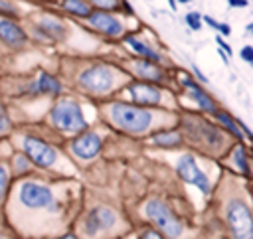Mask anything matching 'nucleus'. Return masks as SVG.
<instances>
[{"instance_id":"1","label":"nucleus","mask_w":253,"mask_h":239,"mask_svg":"<svg viewBox=\"0 0 253 239\" xmlns=\"http://www.w3.org/2000/svg\"><path fill=\"white\" fill-rule=\"evenodd\" d=\"M81 209V188L71 178L42 174L14 178L0 209L20 239H53L71 229Z\"/></svg>"},{"instance_id":"2","label":"nucleus","mask_w":253,"mask_h":239,"mask_svg":"<svg viewBox=\"0 0 253 239\" xmlns=\"http://www.w3.org/2000/svg\"><path fill=\"white\" fill-rule=\"evenodd\" d=\"M103 120L128 136H148L154 130L178 126V111L156 109V107H140L123 99H113L101 105Z\"/></svg>"},{"instance_id":"3","label":"nucleus","mask_w":253,"mask_h":239,"mask_svg":"<svg viewBox=\"0 0 253 239\" xmlns=\"http://www.w3.org/2000/svg\"><path fill=\"white\" fill-rule=\"evenodd\" d=\"M73 87L87 95V97H97V99H107L115 93H119L132 77L117 63L109 61H81L73 75Z\"/></svg>"},{"instance_id":"4","label":"nucleus","mask_w":253,"mask_h":239,"mask_svg":"<svg viewBox=\"0 0 253 239\" xmlns=\"http://www.w3.org/2000/svg\"><path fill=\"white\" fill-rule=\"evenodd\" d=\"M71 231L79 239H119L132 231V223L117 207L95 203L79 209Z\"/></svg>"},{"instance_id":"5","label":"nucleus","mask_w":253,"mask_h":239,"mask_svg":"<svg viewBox=\"0 0 253 239\" xmlns=\"http://www.w3.org/2000/svg\"><path fill=\"white\" fill-rule=\"evenodd\" d=\"M219 221L225 239H253V215L247 188L233 186L223 190L219 199Z\"/></svg>"},{"instance_id":"6","label":"nucleus","mask_w":253,"mask_h":239,"mask_svg":"<svg viewBox=\"0 0 253 239\" xmlns=\"http://www.w3.org/2000/svg\"><path fill=\"white\" fill-rule=\"evenodd\" d=\"M178 128L184 142L194 144L206 156H223L229 150L227 132L215 122L206 120L204 117L184 113L178 117Z\"/></svg>"},{"instance_id":"7","label":"nucleus","mask_w":253,"mask_h":239,"mask_svg":"<svg viewBox=\"0 0 253 239\" xmlns=\"http://www.w3.org/2000/svg\"><path fill=\"white\" fill-rule=\"evenodd\" d=\"M144 223L156 229L164 239H198V229L188 223L178 211L162 198H146L140 205Z\"/></svg>"},{"instance_id":"8","label":"nucleus","mask_w":253,"mask_h":239,"mask_svg":"<svg viewBox=\"0 0 253 239\" xmlns=\"http://www.w3.org/2000/svg\"><path fill=\"white\" fill-rule=\"evenodd\" d=\"M38 170H45V172H53V174H63L67 168L73 170L71 162L65 160V156L45 138L34 134V132H20L18 134V142H16ZM65 176V174H63Z\"/></svg>"},{"instance_id":"9","label":"nucleus","mask_w":253,"mask_h":239,"mask_svg":"<svg viewBox=\"0 0 253 239\" xmlns=\"http://www.w3.org/2000/svg\"><path fill=\"white\" fill-rule=\"evenodd\" d=\"M47 122L53 130L65 136H75L81 130L89 128L81 103L73 97H63V95H59L51 105L47 113Z\"/></svg>"},{"instance_id":"10","label":"nucleus","mask_w":253,"mask_h":239,"mask_svg":"<svg viewBox=\"0 0 253 239\" xmlns=\"http://www.w3.org/2000/svg\"><path fill=\"white\" fill-rule=\"evenodd\" d=\"M119 93L126 95L128 103H134L140 107H156V109H168V111H176L178 107L176 97L164 85H158V83L130 79Z\"/></svg>"},{"instance_id":"11","label":"nucleus","mask_w":253,"mask_h":239,"mask_svg":"<svg viewBox=\"0 0 253 239\" xmlns=\"http://www.w3.org/2000/svg\"><path fill=\"white\" fill-rule=\"evenodd\" d=\"M174 170H176V174H178L180 180H184L188 186L198 188L204 196L210 198V196L213 194V184H211L210 176L200 168L198 158H196L192 152L180 154L178 160L174 162Z\"/></svg>"},{"instance_id":"12","label":"nucleus","mask_w":253,"mask_h":239,"mask_svg":"<svg viewBox=\"0 0 253 239\" xmlns=\"http://www.w3.org/2000/svg\"><path fill=\"white\" fill-rule=\"evenodd\" d=\"M103 144H105V136L99 130L85 128L79 134L71 136V140L67 142V150L73 158L81 162H89L103 150Z\"/></svg>"},{"instance_id":"13","label":"nucleus","mask_w":253,"mask_h":239,"mask_svg":"<svg viewBox=\"0 0 253 239\" xmlns=\"http://www.w3.org/2000/svg\"><path fill=\"white\" fill-rule=\"evenodd\" d=\"M87 26L111 40H121L126 36V26L121 20V16L117 12H109V10H93L87 18H85Z\"/></svg>"},{"instance_id":"14","label":"nucleus","mask_w":253,"mask_h":239,"mask_svg":"<svg viewBox=\"0 0 253 239\" xmlns=\"http://www.w3.org/2000/svg\"><path fill=\"white\" fill-rule=\"evenodd\" d=\"M130 77H134L136 81H148V83H158V85H166L168 83V75L164 65L152 63L148 59L142 57H134L130 61H126V65H121Z\"/></svg>"},{"instance_id":"15","label":"nucleus","mask_w":253,"mask_h":239,"mask_svg":"<svg viewBox=\"0 0 253 239\" xmlns=\"http://www.w3.org/2000/svg\"><path fill=\"white\" fill-rule=\"evenodd\" d=\"M178 83H180V87L188 93V97L196 103V107L200 109V111H204V113H208V115H211L215 109H217V103H215V99L204 89V85L200 83V81H196L194 79V75H188V73H184V71H180L178 73Z\"/></svg>"},{"instance_id":"16","label":"nucleus","mask_w":253,"mask_h":239,"mask_svg":"<svg viewBox=\"0 0 253 239\" xmlns=\"http://www.w3.org/2000/svg\"><path fill=\"white\" fill-rule=\"evenodd\" d=\"M0 43L8 49H24L28 45V32L16 20L0 16Z\"/></svg>"},{"instance_id":"17","label":"nucleus","mask_w":253,"mask_h":239,"mask_svg":"<svg viewBox=\"0 0 253 239\" xmlns=\"http://www.w3.org/2000/svg\"><path fill=\"white\" fill-rule=\"evenodd\" d=\"M223 164L235 174V176H243L245 180H249L251 176V166H249V150L243 142H237L235 146H231L223 156Z\"/></svg>"},{"instance_id":"18","label":"nucleus","mask_w":253,"mask_h":239,"mask_svg":"<svg viewBox=\"0 0 253 239\" xmlns=\"http://www.w3.org/2000/svg\"><path fill=\"white\" fill-rule=\"evenodd\" d=\"M211 117L215 119V124H217V126H221L227 134H231V136H233V138H237L239 142H241V140L249 142V138H251V130H249L241 120H237L233 115H229L225 109L217 107V109L211 113Z\"/></svg>"},{"instance_id":"19","label":"nucleus","mask_w":253,"mask_h":239,"mask_svg":"<svg viewBox=\"0 0 253 239\" xmlns=\"http://www.w3.org/2000/svg\"><path fill=\"white\" fill-rule=\"evenodd\" d=\"M32 87L36 97H53L57 99L63 93V83L49 71H38L32 77Z\"/></svg>"},{"instance_id":"20","label":"nucleus","mask_w":253,"mask_h":239,"mask_svg":"<svg viewBox=\"0 0 253 239\" xmlns=\"http://www.w3.org/2000/svg\"><path fill=\"white\" fill-rule=\"evenodd\" d=\"M148 144L156 146V148H164V150H174L184 144V138H182V132L178 126H170V128H160V130L150 132Z\"/></svg>"},{"instance_id":"21","label":"nucleus","mask_w":253,"mask_h":239,"mask_svg":"<svg viewBox=\"0 0 253 239\" xmlns=\"http://www.w3.org/2000/svg\"><path fill=\"white\" fill-rule=\"evenodd\" d=\"M123 41H125V45H128L134 53H136V57H142V59H148V61H152V63H158V65H166L168 61L164 59V55L156 49V47H152L148 41H144V40H140V38H136V36H125L123 38Z\"/></svg>"},{"instance_id":"22","label":"nucleus","mask_w":253,"mask_h":239,"mask_svg":"<svg viewBox=\"0 0 253 239\" xmlns=\"http://www.w3.org/2000/svg\"><path fill=\"white\" fill-rule=\"evenodd\" d=\"M8 166H10V174H12V178H24V176L36 174V170H38V168L34 166V162H32L22 150L12 152V158H10Z\"/></svg>"},{"instance_id":"23","label":"nucleus","mask_w":253,"mask_h":239,"mask_svg":"<svg viewBox=\"0 0 253 239\" xmlns=\"http://www.w3.org/2000/svg\"><path fill=\"white\" fill-rule=\"evenodd\" d=\"M61 8L67 14L75 16V18H81V20H85L93 12V8L87 0H61Z\"/></svg>"},{"instance_id":"24","label":"nucleus","mask_w":253,"mask_h":239,"mask_svg":"<svg viewBox=\"0 0 253 239\" xmlns=\"http://www.w3.org/2000/svg\"><path fill=\"white\" fill-rule=\"evenodd\" d=\"M12 174H10V166L4 158H0V209L6 201V196L10 192V186H12Z\"/></svg>"},{"instance_id":"25","label":"nucleus","mask_w":253,"mask_h":239,"mask_svg":"<svg viewBox=\"0 0 253 239\" xmlns=\"http://www.w3.org/2000/svg\"><path fill=\"white\" fill-rule=\"evenodd\" d=\"M10 132H12V119L6 111V105L0 101V140Z\"/></svg>"},{"instance_id":"26","label":"nucleus","mask_w":253,"mask_h":239,"mask_svg":"<svg viewBox=\"0 0 253 239\" xmlns=\"http://www.w3.org/2000/svg\"><path fill=\"white\" fill-rule=\"evenodd\" d=\"M91 4V8L97 10H109V12H119L121 10V2L123 0H87Z\"/></svg>"},{"instance_id":"27","label":"nucleus","mask_w":253,"mask_h":239,"mask_svg":"<svg viewBox=\"0 0 253 239\" xmlns=\"http://www.w3.org/2000/svg\"><path fill=\"white\" fill-rule=\"evenodd\" d=\"M134 235H136V239H164L156 229H152L150 225H140L136 231H134Z\"/></svg>"},{"instance_id":"28","label":"nucleus","mask_w":253,"mask_h":239,"mask_svg":"<svg viewBox=\"0 0 253 239\" xmlns=\"http://www.w3.org/2000/svg\"><path fill=\"white\" fill-rule=\"evenodd\" d=\"M184 20H186V24H188L194 32H198V30L202 28V14H200V12H188Z\"/></svg>"},{"instance_id":"29","label":"nucleus","mask_w":253,"mask_h":239,"mask_svg":"<svg viewBox=\"0 0 253 239\" xmlns=\"http://www.w3.org/2000/svg\"><path fill=\"white\" fill-rule=\"evenodd\" d=\"M0 239H20V237L8 227V223H6L4 217H2V213H0Z\"/></svg>"},{"instance_id":"30","label":"nucleus","mask_w":253,"mask_h":239,"mask_svg":"<svg viewBox=\"0 0 253 239\" xmlns=\"http://www.w3.org/2000/svg\"><path fill=\"white\" fill-rule=\"evenodd\" d=\"M239 57H241L247 65H251V63H253V45H245V47L239 51Z\"/></svg>"},{"instance_id":"31","label":"nucleus","mask_w":253,"mask_h":239,"mask_svg":"<svg viewBox=\"0 0 253 239\" xmlns=\"http://www.w3.org/2000/svg\"><path fill=\"white\" fill-rule=\"evenodd\" d=\"M215 41H217V45H219V49H221V51H225L227 55H231V53H233V51H231V45H229L227 41H223V38H221V36H215Z\"/></svg>"},{"instance_id":"32","label":"nucleus","mask_w":253,"mask_h":239,"mask_svg":"<svg viewBox=\"0 0 253 239\" xmlns=\"http://www.w3.org/2000/svg\"><path fill=\"white\" fill-rule=\"evenodd\" d=\"M192 71H194V75H196L194 79H198V81H200L202 85H206V83H208V77H206V75H204V73H202V71H200V69H198L196 65L192 67Z\"/></svg>"},{"instance_id":"33","label":"nucleus","mask_w":253,"mask_h":239,"mask_svg":"<svg viewBox=\"0 0 253 239\" xmlns=\"http://www.w3.org/2000/svg\"><path fill=\"white\" fill-rule=\"evenodd\" d=\"M227 4L231 8H245V6H249V0H227Z\"/></svg>"},{"instance_id":"34","label":"nucleus","mask_w":253,"mask_h":239,"mask_svg":"<svg viewBox=\"0 0 253 239\" xmlns=\"http://www.w3.org/2000/svg\"><path fill=\"white\" fill-rule=\"evenodd\" d=\"M217 30H219V36H229L231 34V28H229V24H217Z\"/></svg>"},{"instance_id":"35","label":"nucleus","mask_w":253,"mask_h":239,"mask_svg":"<svg viewBox=\"0 0 253 239\" xmlns=\"http://www.w3.org/2000/svg\"><path fill=\"white\" fill-rule=\"evenodd\" d=\"M202 22H206V24H208L210 28H213V30H217V24H219V22H215L211 16H202Z\"/></svg>"},{"instance_id":"36","label":"nucleus","mask_w":253,"mask_h":239,"mask_svg":"<svg viewBox=\"0 0 253 239\" xmlns=\"http://www.w3.org/2000/svg\"><path fill=\"white\" fill-rule=\"evenodd\" d=\"M53 239H79V237L69 229V231H65V233H61V235H57V237H53Z\"/></svg>"},{"instance_id":"37","label":"nucleus","mask_w":253,"mask_h":239,"mask_svg":"<svg viewBox=\"0 0 253 239\" xmlns=\"http://www.w3.org/2000/svg\"><path fill=\"white\" fill-rule=\"evenodd\" d=\"M119 239H136V235H134V231H130V233H126V235H123Z\"/></svg>"},{"instance_id":"38","label":"nucleus","mask_w":253,"mask_h":239,"mask_svg":"<svg viewBox=\"0 0 253 239\" xmlns=\"http://www.w3.org/2000/svg\"><path fill=\"white\" fill-rule=\"evenodd\" d=\"M168 6H170L172 10H176V0H168Z\"/></svg>"},{"instance_id":"39","label":"nucleus","mask_w":253,"mask_h":239,"mask_svg":"<svg viewBox=\"0 0 253 239\" xmlns=\"http://www.w3.org/2000/svg\"><path fill=\"white\" fill-rule=\"evenodd\" d=\"M180 4H188V2H192V0H178Z\"/></svg>"},{"instance_id":"40","label":"nucleus","mask_w":253,"mask_h":239,"mask_svg":"<svg viewBox=\"0 0 253 239\" xmlns=\"http://www.w3.org/2000/svg\"><path fill=\"white\" fill-rule=\"evenodd\" d=\"M208 239H225V237H208Z\"/></svg>"}]
</instances>
